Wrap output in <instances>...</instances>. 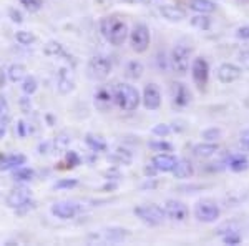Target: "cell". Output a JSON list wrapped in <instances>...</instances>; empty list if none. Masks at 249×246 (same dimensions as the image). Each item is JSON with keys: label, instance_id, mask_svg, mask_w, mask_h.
Listing matches in <instances>:
<instances>
[{"label": "cell", "instance_id": "obj_1", "mask_svg": "<svg viewBox=\"0 0 249 246\" xmlns=\"http://www.w3.org/2000/svg\"><path fill=\"white\" fill-rule=\"evenodd\" d=\"M100 34L110 45L120 47L126 42L130 30H128V25L123 19L110 15V17H103L100 20Z\"/></svg>", "mask_w": 249, "mask_h": 246}, {"label": "cell", "instance_id": "obj_2", "mask_svg": "<svg viewBox=\"0 0 249 246\" xmlns=\"http://www.w3.org/2000/svg\"><path fill=\"white\" fill-rule=\"evenodd\" d=\"M113 96L115 105L123 112H135L142 102L138 90L130 83H116L113 87Z\"/></svg>", "mask_w": 249, "mask_h": 246}, {"label": "cell", "instance_id": "obj_3", "mask_svg": "<svg viewBox=\"0 0 249 246\" xmlns=\"http://www.w3.org/2000/svg\"><path fill=\"white\" fill-rule=\"evenodd\" d=\"M193 55V48L184 45V43H178L175 48L171 50L170 55V67L173 68V72L178 75H186L190 70V60Z\"/></svg>", "mask_w": 249, "mask_h": 246}, {"label": "cell", "instance_id": "obj_4", "mask_svg": "<svg viewBox=\"0 0 249 246\" xmlns=\"http://www.w3.org/2000/svg\"><path fill=\"white\" fill-rule=\"evenodd\" d=\"M135 216L138 218L140 221H143L148 227H160L164 220H166V215H164V209L158 205L151 203V205H140L133 209Z\"/></svg>", "mask_w": 249, "mask_h": 246}, {"label": "cell", "instance_id": "obj_5", "mask_svg": "<svg viewBox=\"0 0 249 246\" xmlns=\"http://www.w3.org/2000/svg\"><path fill=\"white\" fill-rule=\"evenodd\" d=\"M111 68H113L111 60L108 58L107 55H93V57L88 60L87 72L91 80H95V82H103V80L108 78Z\"/></svg>", "mask_w": 249, "mask_h": 246}, {"label": "cell", "instance_id": "obj_6", "mask_svg": "<svg viewBox=\"0 0 249 246\" xmlns=\"http://www.w3.org/2000/svg\"><path fill=\"white\" fill-rule=\"evenodd\" d=\"M128 37H130L131 50L136 52V54H144L148 50V47H150L151 35L144 23H136L130 34H128Z\"/></svg>", "mask_w": 249, "mask_h": 246}, {"label": "cell", "instance_id": "obj_7", "mask_svg": "<svg viewBox=\"0 0 249 246\" xmlns=\"http://www.w3.org/2000/svg\"><path fill=\"white\" fill-rule=\"evenodd\" d=\"M195 216L201 223H214L219 220L221 209L213 200H201L195 205Z\"/></svg>", "mask_w": 249, "mask_h": 246}, {"label": "cell", "instance_id": "obj_8", "mask_svg": "<svg viewBox=\"0 0 249 246\" xmlns=\"http://www.w3.org/2000/svg\"><path fill=\"white\" fill-rule=\"evenodd\" d=\"M210 63L206 58L203 57H196L191 62V76L195 85L198 87V90H204L208 87L210 82Z\"/></svg>", "mask_w": 249, "mask_h": 246}, {"label": "cell", "instance_id": "obj_9", "mask_svg": "<svg viewBox=\"0 0 249 246\" xmlns=\"http://www.w3.org/2000/svg\"><path fill=\"white\" fill-rule=\"evenodd\" d=\"M93 105L98 112L107 114L113 108L115 105V96H113V88L110 85H100L93 94Z\"/></svg>", "mask_w": 249, "mask_h": 246}, {"label": "cell", "instance_id": "obj_10", "mask_svg": "<svg viewBox=\"0 0 249 246\" xmlns=\"http://www.w3.org/2000/svg\"><path fill=\"white\" fill-rule=\"evenodd\" d=\"M82 211V205L75 203V201H57L50 208V213L58 220H71V218L78 216Z\"/></svg>", "mask_w": 249, "mask_h": 246}, {"label": "cell", "instance_id": "obj_11", "mask_svg": "<svg viewBox=\"0 0 249 246\" xmlns=\"http://www.w3.org/2000/svg\"><path fill=\"white\" fill-rule=\"evenodd\" d=\"M170 95H171V102L175 107L184 108L193 102V94L191 90L184 85L183 82H173L170 87Z\"/></svg>", "mask_w": 249, "mask_h": 246}, {"label": "cell", "instance_id": "obj_12", "mask_svg": "<svg viewBox=\"0 0 249 246\" xmlns=\"http://www.w3.org/2000/svg\"><path fill=\"white\" fill-rule=\"evenodd\" d=\"M142 102H143V107L150 112H155L161 107V92H160L156 83H148V85H144Z\"/></svg>", "mask_w": 249, "mask_h": 246}, {"label": "cell", "instance_id": "obj_13", "mask_svg": "<svg viewBox=\"0 0 249 246\" xmlns=\"http://www.w3.org/2000/svg\"><path fill=\"white\" fill-rule=\"evenodd\" d=\"M163 209H164V215H166L168 220L178 221V223L186 221L188 215H190L186 205H184L183 201H178V200H168L166 203H164Z\"/></svg>", "mask_w": 249, "mask_h": 246}, {"label": "cell", "instance_id": "obj_14", "mask_svg": "<svg viewBox=\"0 0 249 246\" xmlns=\"http://www.w3.org/2000/svg\"><path fill=\"white\" fill-rule=\"evenodd\" d=\"M241 75H243V68L230 62L221 63L218 67V70H216V76H218V80L221 83H224V85L234 83L236 80L241 78Z\"/></svg>", "mask_w": 249, "mask_h": 246}, {"label": "cell", "instance_id": "obj_15", "mask_svg": "<svg viewBox=\"0 0 249 246\" xmlns=\"http://www.w3.org/2000/svg\"><path fill=\"white\" fill-rule=\"evenodd\" d=\"M27 163V156L23 153H5L0 155V171H10Z\"/></svg>", "mask_w": 249, "mask_h": 246}, {"label": "cell", "instance_id": "obj_16", "mask_svg": "<svg viewBox=\"0 0 249 246\" xmlns=\"http://www.w3.org/2000/svg\"><path fill=\"white\" fill-rule=\"evenodd\" d=\"M32 198V191L27 187H17L14 188L7 196V205L10 208L17 209L18 207H22L25 201H29Z\"/></svg>", "mask_w": 249, "mask_h": 246}, {"label": "cell", "instance_id": "obj_17", "mask_svg": "<svg viewBox=\"0 0 249 246\" xmlns=\"http://www.w3.org/2000/svg\"><path fill=\"white\" fill-rule=\"evenodd\" d=\"M57 88L62 95H68L75 90V78L70 68H60L57 76Z\"/></svg>", "mask_w": 249, "mask_h": 246}, {"label": "cell", "instance_id": "obj_18", "mask_svg": "<svg viewBox=\"0 0 249 246\" xmlns=\"http://www.w3.org/2000/svg\"><path fill=\"white\" fill-rule=\"evenodd\" d=\"M176 156L171 155V153H158L151 163L155 165V168L158 170V173H170L176 165Z\"/></svg>", "mask_w": 249, "mask_h": 246}, {"label": "cell", "instance_id": "obj_19", "mask_svg": "<svg viewBox=\"0 0 249 246\" xmlns=\"http://www.w3.org/2000/svg\"><path fill=\"white\" fill-rule=\"evenodd\" d=\"M160 14H161V17L166 19L168 22H183V20L186 19V10H183L181 7L171 5V3L160 5Z\"/></svg>", "mask_w": 249, "mask_h": 246}, {"label": "cell", "instance_id": "obj_20", "mask_svg": "<svg viewBox=\"0 0 249 246\" xmlns=\"http://www.w3.org/2000/svg\"><path fill=\"white\" fill-rule=\"evenodd\" d=\"M171 173L175 175V178H178V180H188L195 175V168H193L190 160L181 158V160H176V165L171 170Z\"/></svg>", "mask_w": 249, "mask_h": 246}, {"label": "cell", "instance_id": "obj_21", "mask_svg": "<svg viewBox=\"0 0 249 246\" xmlns=\"http://www.w3.org/2000/svg\"><path fill=\"white\" fill-rule=\"evenodd\" d=\"M226 167L234 173H243L249 170V158L246 155H230L226 158Z\"/></svg>", "mask_w": 249, "mask_h": 246}, {"label": "cell", "instance_id": "obj_22", "mask_svg": "<svg viewBox=\"0 0 249 246\" xmlns=\"http://www.w3.org/2000/svg\"><path fill=\"white\" fill-rule=\"evenodd\" d=\"M218 150H219V147L216 142H203L193 147V153H195V156H198V158H211L213 155L218 153Z\"/></svg>", "mask_w": 249, "mask_h": 246}, {"label": "cell", "instance_id": "obj_23", "mask_svg": "<svg viewBox=\"0 0 249 246\" xmlns=\"http://www.w3.org/2000/svg\"><path fill=\"white\" fill-rule=\"evenodd\" d=\"M190 9L198 12V14H213V12H216L218 9V5H216L213 0H190Z\"/></svg>", "mask_w": 249, "mask_h": 246}, {"label": "cell", "instance_id": "obj_24", "mask_svg": "<svg viewBox=\"0 0 249 246\" xmlns=\"http://www.w3.org/2000/svg\"><path fill=\"white\" fill-rule=\"evenodd\" d=\"M43 54L47 55V57H68L65 47L62 45L60 42H55V40H50V42H47L45 45H43Z\"/></svg>", "mask_w": 249, "mask_h": 246}, {"label": "cell", "instance_id": "obj_25", "mask_svg": "<svg viewBox=\"0 0 249 246\" xmlns=\"http://www.w3.org/2000/svg\"><path fill=\"white\" fill-rule=\"evenodd\" d=\"M143 72H144V67L140 60H131V62H128L126 67H124V76L130 80H140L143 76Z\"/></svg>", "mask_w": 249, "mask_h": 246}, {"label": "cell", "instance_id": "obj_26", "mask_svg": "<svg viewBox=\"0 0 249 246\" xmlns=\"http://www.w3.org/2000/svg\"><path fill=\"white\" fill-rule=\"evenodd\" d=\"M27 75V67L23 63H12V65L7 68V76L12 83H18L25 78Z\"/></svg>", "mask_w": 249, "mask_h": 246}, {"label": "cell", "instance_id": "obj_27", "mask_svg": "<svg viewBox=\"0 0 249 246\" xmlns=\"http://www.w3.org/2000/svg\"><path fill=\"white\" fill-rule=\"evenodd\" d=\"M70 142H71V136L68 135L67 132H60L58 135L53 138V142H52V151H55V153L67 151Z\"/></svg>", "mask_w": 249, "mask_h": 246}, {"label": "cell", "instance_id": "obj_28", "mask_svg": "<svg viewBox=\"0 0 249 246\" xmlns=\"http://www.w3.org/2000/svg\"><path fill=\"white\" fill-rule=\"evenodd\" d=\"M85 143L91 151H107V148H108L105 140L98 135H93V133H87Z\"/></svg>", "mask_w": 249, "mask_h": 246}, {"label": "cell", "instance_id": "obj_29", "mask_svg": "<svg viewBox=\"0 0 249 246\" xmlns=\"http://www.w3.org/2000/svg\"><path fill=\"white\" fill-rule=\"evenodd\" d=\"M130 236V231L124 228H108L105 229V240L110 243H120Z\"/></svg>", "mask_w": 249, "mask_h": 246}, {"label": "cell", "instance_id": "obj_30", "mask_svg": "<svg viewBox=\"0 0 249 246\" xmlns=\"http://www.w3.org/2000/svg\"><path fill=\"white\" fill-rule=\"evenodd\" d=\"M211 17H208V14H198L195 17H191V27L196 30L208 32L211 29Z\"/></svg>", "mask_w": 249, "mask_h": 246}, {"label": "cell", "instance_id": "obj_31", "mask_svg": "<svg viewBox=\"0 0 249 246\" xmlns=\"http://www.w3.org/2000/svg\"><path fill=\"white\" fill-rule=\"evenodd\" d=\"M12 178H14L15 181H20V183H27V181H32L35 178V171L32 170V168H27L22 165V167L15 168Z\"/></svg>", "mask_w": 249, "mask_h": 246}, {"label": "cell", "instance_id": "obj_32", "mask_svg": "<svg viewBox=\"0 0 249 246\" xmlns=\"http://www.w3.org/2000/svg\"><path fill=\"white\" fill-rule=\"evenodd\" d=\"M108 160L115 161V163L118 165H130L131 161H133V155H131L128 150H123V148H118L115 153H111L110 156H108Z\"/></svg>", "mask_w": 249, "mask_h": 246}, {"label": "cell", "instance_id": "obj_33", "mask_svg": "<svg viewBox=\"0 0 249 246\" xmlns=\"http://www.w3.org/2000/svg\"><path fill=\"white\" fill-rule=\"evenodd\" d=\"M38 90V80L34 75H25V78L22 80V92L25 95H34Z\"/></svg>", "mask_w": 249, "mask_h": 246}, {"label": "cell", "instance_id": "obj_34", "mask_svg": "<svg viewBox=\"0 0 249 246\" xmlns=\"http://www.w3.org/2000/svg\"><path fill=\"white\" fill-rule=\"evenodd\" d=\"M15 40L20 43V45H32V43L37 42V35L32 34V32H27V30H18L15 32Z\"/></svg>", "mask_w": 249, "mask_h": 246}, {"label": "cell", "instance_id": "obj_35", "mask_svg": "<svg viewBox=\"0 0 249 246\" xmlns=\"http://www.w3.org/2000/svg\"><path fill=\"white\" fill-rule=\"evenodd\" d=\"M201 136H203L204 142H218L219 138H223V130H221V128H216V127L206 128V130L201 133Z\"/></svg>", "mask_w": 249, "mask_h": 246}, {"label": "cell", "instance_id": "obj_36", "mask_svg": "<svg viewBox=\"0 0 249 246\" xmlns=\"http://www.w3.org/2000/svg\"><path fill=\"white\" fill-rule=\"evenodd\" d=\"M148 147L153 151L158 153H171L173 151V145L170 142H164V140H156V142H150Z\"/></svg>", "mask_w": 249, "mask_h": 246}, {"label": "cell", "instance_id": "obj_37", "mask_svg": "<svg viewBox=\"0 0 249 246\" xmlns=\"http://www.w3.org/2000/svg\"><path fill=\"white\" fill-rule=\"evenodd\" d=\"M65 163H67V170H71V168L78 167L80 163H82V158H80V155L77 151L73 150H67L65 151Z\"/></svg>", "mask_w": 249, "mask_h": 246}, {"label": "cell", "instance_id": "obj_38", "mask_svg": "<svg viewBox=\"0 0 249 246\" xmlns=\"http://www.w3.org/2000/svg\"><path fill=\"white\" fill-rule=\"evenodd\" d=\"M243 241V236H241L239 229H234V231H230L226 235H223V243L230 245V246H238Z\"/></svg>", "mask_w": 249, "mask_h": 246}, {"label": "cell", "instance_id": "obj_39", "mask_svg": "<svg viewBox=\"0 0 249 246\" xmlns=\"http://www.w3.org/2000/svg\"><path fill=\"white\" fill-rule=\"evenodd\" d=\"M151 133H153L155 136H160V138H166L171 133V127L168 123H158L151 128Z\"/></svg>", "mask_w": 249, "mask_h": 246}, {"label": "cell", "instance_id": "obj_40", "mask_svg": "<svg viewBox=\"0 0 249 246\" xmlns=\"http://www.w3.org/2000/svg\"><path fill=\"white\" fill-rule=\"evenodd\" d=\"M77 185H78V180H75V178H62L53 185V188L55 189H71V188L77 187Z\"/></svg>", "mask_w": 249, "mask_h": 246}, {"label": "cell", "instance_id": "obj_41", "mask_svg": "<svg viewBox=\"0 0 249 246\" xmlns=\"http://www.w3.org/2000/svg\"><path fill=\"white\" fill-rule=\"evenodd\" d=\"M20 3L29 12H38L43 7V0H20Z\"/></svg>", "mask_w": 249, "mask_h": 246}, {"label": "cell", "instance_id": "obj_42", "mask_svg": "<svg viewBox=\"0 0 249 246\" xmlns=\"http://www.w3.org/2000/svg\"><path fill=\"white\" fill-rule=\"evenodd\" d=\"M234 229H238V227H236V223H230V221H226L224 225H221V227L216 228V235H226V233H230V231H234Z\"/></svg>", "mask_w": 249, "mask_h": 246}, {"label": "cell", "instance_id": "obj_43", "mask_svg": "<svg viewBox=\"0 0 249 246\" xmlns=\"http://www.w3.org/2000/svg\"><path fill=\"white\" fill-rule=\"evenodd\" d=\"M35 207H37V203H35L34 200H29V201H25V203L22 205V207H18L17 209H15V213H18V215H27L29 211H32Z\"/></svg>", "mask_w": 249, "mask_h": 246}, {"label": "cell", "instance_id": "obj_44", "mask_svg": "<svg viewBox=\"0 0 249 246\" xmlns=\"http://www.w3.org/2000/svg\"><path fill=\"white\" fill-rule=\"evenodd\" d=\"M238 62H239V65L243 68L249 70V48H244V50L239 52V54H238Z\"/></svg>", "mask_w": 249, "mask_h": 246}, {"label": "cell", "instance_id": "obj_45", "mask_svg": "<svg viewBox=\"0 0 249 246\" xmlns=\"http://www.w3.org/2000/svg\"><path fill=\"white\" fill-rule=\"evenodd\" d=\"M9 123H10V116L9 115L0 116V140L5 136L7 130H9Z\"/></svg>", "mask_w": 249, "mask_h": 246}, {"label": "cell", "instance_id": "obj_46", "mask_svg": "<svg viewBox=\"0 0 249 246\" xmlns=\"http://www.w3.org/2000/svg\"><path fill=\"white\" fill-rule=\"evenodd\" d=\"M9 17L14 23H22L23 22V15L22 12L17 9H9Z\"/></svg>", "mask_w": 249, "mask_h": 246}, {"label": "cell", "instance_id": "obj_47", "mask_svg": "<svg viewBox=\"0 0 249 246\" xmlns=\"http://www.w3.org/2000/svg\"><path fill=\"white\" fill-rule=\"evenodd\" d=\"M20 108H22L23 114H29V112L32 110V102L29 98V95H25V96L20 98Z\"/></svg>", "mask_w": 249, "mask_h": 246}, {"label": "cell", "instance_id": "obj_48", "mask_svg": "<svg viewBox=\"0 0 249 246\" xmlns=\"http://www.w3.org/2000/svg\"><path fill=\"white\" fill-rule=\"evenodd\" d=\"M27 133H29L27 123L23 122V120H18V123H17V135H18V138H25Z\"/></svg>", "mask_w": 249, "mask_h": 246}, {"label": "cell", "instance_id": "obj_49", "mask_svg": "<svg viewBox=\"0 0 249 246\" xmlns=\"http://www.w3.org/2000/svg\"><path fill=\"white\" fill-rule=\"evenodd\" d=\"M236 37L241 40H249V25H243L236 30Z\"/></svg>", "mask_w": 249, "mask_h": 246}, {"label": "cell", "instance_id": "obj_50", "mask_svg": "<svg viewBox=\"0 0 249 246\" xmlns=\"http://www.w3.org/2000/svg\"><path fill=\"white\" fill-rule=\"evenodd\" d=\"M239 142H241V147H243L244 150H248V151H249V128H246V130L241 133Z\"/></svg>", "mask_w": 249, "mask_h": 246}, {"label": "cell", "instance_id": "obj_51", "mask_svg": "<svg viewBox=\"0 0 249 246\" xmlns=\"http://www.w3.org/2000/svg\"><path fill=\"white\" fill-rule=\"evenodd\" d=\"M9 115V103L3 96H0V116Z\"/></svg>", "mask_w": 249, "mask_h": 246}, {"label": "cell", "instance_id": "obj_52", "mask_svg": "<svg viewBox=\"0 0 249 246\" xmlns=\"http://www.w3.org/2000/svg\"><path fill=\"white\" fill-rule=\"evenodd\" d=\"M156 173H158V170L155 168V165H153V163L148 165V167H144V175H146L148 178H155Z\"/></svg>", "mask_w": 249, "mask_h": 246}, {"label": "cell", "instance_id": "obj_53", "mask_svg": "<svg viewBox=\"0 0 249 246\" xmlns=\"http://www.w3.org/2000/svg\"><path fill=\"white\" fill-rule=\"evenodd\" d=\"M48 150H52V142L40 143V147H38V153H40V155H47Z\"/></svg>", "mask_w": 249, "mask_h": 246}, {"label": "cell", "instance_id": "obj_54", "mask_svg": "<svg viewBox=\"0 0 249 246\" xmlns=\"http://www.w3.org/2000/svg\"><path fill=\"white\" fill-rule=\"evenodd\" d=\"M135 2L142 3V5H151V3H156L158 0H135Z\"/></svg>", "mask_w": 249, "mask_h": 246}, {"label": "cell", "instance_id": "obj_55", "mask_svg": "<svg viewBox=\"0 0 249 246\" xmlns=\"http://www.w3.org/2000/svg\"><path fill=\"white\" fill-rule=\"evenodd\" d=\"M156 187V183H150V181H148L146 185H143V188H155Z\"/></svg>", "mask_w": 249, "mask_h": 246}, {"label": "cell", "instance_id": "obj_56", "mask_svg": "<svg viewBox=\"0 0 249 246\" xmlns=\"http://www.w3.org/2000/svg\"><path fill=\"white\" fill-rule=\"evenodd\" d=\"M123 2H133V0H123Z\"/></svg>", "mask_w": 249, "mask_h": 246}]
</instances>
